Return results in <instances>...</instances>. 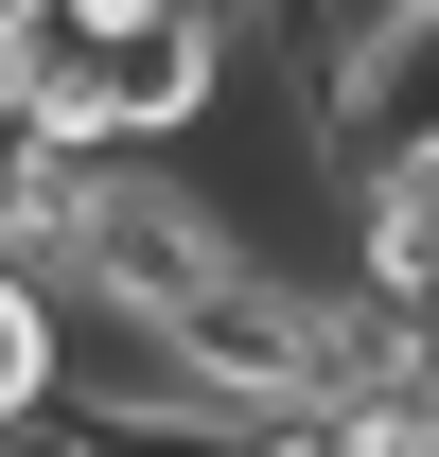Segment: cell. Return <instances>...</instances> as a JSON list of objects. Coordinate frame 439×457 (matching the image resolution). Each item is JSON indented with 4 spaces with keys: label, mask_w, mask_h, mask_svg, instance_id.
Wrapping results in <instances>:
<instances>
[{
    "label": "cell",
    "mask_w": 439,
    "mask_h": 457,
    "mask_svg": "<svg viewBox=\"0 0 439 457\" xmlns=\"http://www.w3.org/2000/svg\"><path fill=\"white\" fill-rule=\"evenodd\" d=\"M0 457H88V440H70V422H18V440H0Z\"/></svg>",
    "instance_id": "3957f363"
},
{
    "label": "cell",
    "mask_w": 439,
    "mask_h": 457,
    "mask_svg": "<svg viewBox=\"0 0 439 457\" xmlns=\"http://www.w3.org/2000/svg\"><path fill=\"white\" fill-rule=\"evenodd\" d=\"M54 370H70V299L36 282V264H0V440L54 422Z\"/></svg>",
    "instance_id": "7a4b0ae2"
},
{
    "label": "cell",
    "mask_w": 439,
    "mask_h": 457,
    "mask_svg": "<svg viewBox=\"0 0 439 457\" xmlns=\"http://www.w3.org/2000/svg\"><path fill=\"white\" fill-rule=\"evenodd\" d=\"M439 0H264V71H281V106L317 123V141H352V106L386 88V54L422 36Z\"/></svg>",
    "instance_id": "6da1fadb"
}]
</instances>
